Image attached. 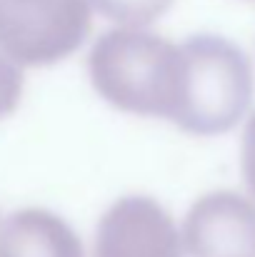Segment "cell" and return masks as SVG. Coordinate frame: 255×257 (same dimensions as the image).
Returning a JSON list of instances; mask_svg holds the SVG:
<instances>
[{"mask_svg": "<svg viewBox=\"0 0 255 257\" xmlns=\"http://www.w3.org/2000/svg\"><path fill=\"white\" fill-rule=\"evenodd\" d=\"M93 10L113 20L118 28H145L158 20L173 0H88Z\"/></svg>", "mask_w": 255, "mask_h": 257, "instance_id": "52a82bcc", "label": "cell"}, {"mask_svg": "<svg viewBox=\"0 0 255 257\" xmlns=\"http://www.w3.org/2000/svg\"><path fill=\"white\" fill-rule=\"evenodd\" d=\"M240 165H243V177H245V185L250 190V197L255 200V112L248 117V125L243 133Z\"/></svg>", "mask_w": 255, "mask_h": 257, "instance_id": "9c48e42d", "label": "cell"}, {"mask_svg": "<svg viewBox=\"0 0 255 257\" xmlns=\"http://www.w3.org/2000/svg\"><path fill=\"white\" fill-rule=\"evenodd\" d=\"M25 92V68L0 50V120L15 112Z\"/></svg>", "mask_w": 255, "mask_h": 257, "instance_id": "ba28073f", "label": "cell"}, {"mask_svg": "<svg viewBox=\"0 0 255 257\" xmlns=\"http://www.w3.org/2000/svg\"><path fill=\"white\" fill-rule=\"evenodd\" d=\"M183 227L153 197L128 195L113 202L98 227L93 257H183Z\"/></svg>", "mask_w": 255, "mask_h": 257, "instance_id": "277c9868", "label": "cell"}, {"mask_svg": "<svg viewBox=\"0 0 255 257\" xmlns=\"http://www.w3.org/2000/svg\"><path fill=\"white\" fill-rule=\"evenodd\" d=\"M88 0H0V50L20 68L73 55L90 33Z\"/></svg>", "mask_w": 255, "mask_h": 257, "instance_id": "3957f363", "label": "cell"}, {"mask_svg": "<svg viewBox=\"0 0 255 257\" xmlns=\"http://www.w3.org/2000/svg\"><path fill=\"white\" fill-rule=\"evenodd\" d=\"M0 257H85L78 232L53 210L20 207L0 217Z\"/></svg>", "mask_w": 255, "mask_h": 257, "instance_id": "8992f818", "label": "cell"}, {"mask_svg": "<svg viewBox=\"0 0 255 257\" xmlns=\"http://www.w3.org/2000/svg\"><path fill=\"white\" fill-rule=\"evenodd\" d=\"M88 75L95 92L113 107L173 122L180 100L183 50L180 43L145 28H113L90 48Z\"/></svg>", "mask_w": 255, "mask_h": 257, "instance_id": "6da1fadb", "label": "cell"}, {"mask_svg": "<svg viewBox=\"0 0 255 257\" xmlns=\"http://www.w3.org/2000/svg\"><path fill=\"white\" fill-rule=\"evenodd\" d=\"M190 257H255V200L233 190L198 197L183 222Z\"/></svg>", "mask_w": 255, "mask_h": 257, "instance_id": "5b68a950", "label": "cell"}, {"mask_svg": "<svg viewBox=\"0 0 255 257\" xmlns=\"http://www.w3.org/2000/svg\"><path fill=\"white\" fill-rule=\"evenodd\" d=\"M183 80L173 122L193 135H220L235 127L253 102V65L220 35H193L180 43Z\"/></svg>", "mask_w": 255, "mask_h": 257, "instance_id": "7a4b0ae2", "label": "cell"}]
</instances>
